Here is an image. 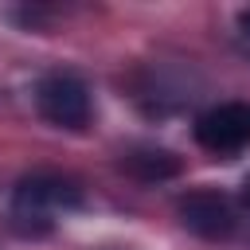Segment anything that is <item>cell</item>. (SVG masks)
<instances>
[{"label": "cell", "mask_w": 250, "mask_h": 250, "mask_svg": "<svg viewBox=\"0 0 250 250\" xmlns=\"http://www.w3.org/2000/svg\"><path fill=\"white\" fill-rule=\"evenodd\" d=\"M176 215H180V223H184L191 234L211 238V242L230 238V234H234V227H238V215H234L230 199H227L223 191H215V188L184 191V195L176 199Z\"/></svg>", "instance_id": "277c9868"}, {"label": "cell", "mask_w": 250, "mask_h": 250, "mask_svg": "<svg viewBox=\"0 0 250 250\" xmlns=\"http://www.w3.org/2000/svg\"><path fill=\"white\" fill-rule=\"evenodd\" d=\"M121 168L133 172L137 180L152 184V180H172L180 172V160L168 152V148H129L121 156Z\"/></svg>", "instance_id": "5b68a950"}, {"label": "cell", "mask_w": 250, "mask_h": 250, "mask_svg": "<svg viewBox=\"0 0 250 250\" xmlns=\"http://www.w3.org/2000/svg\"><path fill=\"white\" fill-rule=\"evenodd\" d=\"M238 31L250 39V8H242V12H238Z\"/></svg>", "instance_id": "8992f818"}, {"label": "cell", "mask_w": 250, "mask_h": 250, "mask_svg": "<svg viewBox=\"0 0 250 250\" xmlns=\"http://www.w3.org/2000/svg\"><path fill=\"white\" fill-rule=\"evenodd\" d=\"M82 207V188L62 172H31L16 184L12 215L23 227H47L55 215H66Z\"/></svg>", "instance_id": "6da1fadb"}, {"label": "cell", "mask_w": 250, "mask_h": 250, "mask_svg": "<svg viewBox=\"0 0 250 250\" xmlns=\"http://www.w3.org/2000/svg\"><path fill=\"white\" fill-rule=\"evenodd\" d=\"M242 203H246V207H250V176H246V180H242Z\"/></svg>", "instance_id": "52a82bcc"}, {"label": "cell", "mask_w": 250, "mask_h": 250, "mask_svg": "<svg viewBox=\"0 0 250 250\" xmlns=\"http://www.w3.org/2000/svg\"><path fill=\"white\" fill-rule=\"evenodd\" d=\"M199 148L215 156H234L250 148V102H219L195 117Z\"/></svg>", "instance_id": "3957f363"}, {"label": "cell", "mask_w": 250, "mask_h": 250, "mask_svg": "<svg viewBox=\"0 0 250 250\" xmlns=\"http://www.w3.org/2000/svg\"><path fill=\"white\" fill-rule=\"evenodd\" d=\"M35 109H39L43 121H51L55 129H70V133L86 129L90 113H94L86 82L78 74H70V70H51V74L39 78V86H35Z\"/></svg>", "instance_id": "7a4b0ae2"}]
</instances>
